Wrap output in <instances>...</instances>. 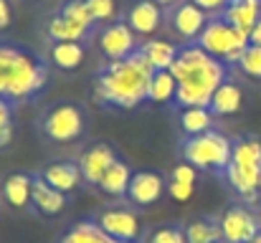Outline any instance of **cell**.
Segmentation results:
<instances>
[{"label": "cell", "mask_w": 261, "mask_h": 243, "mask_svg": "<svg viewBox=\"0 0 261 243\" xmlns=\"http://www.w3.org/2000/svg\"><path fill=\"white\" fill-rule=\"evenodd\" d=\"M170 74L177 81L175 104L188 106H208L213 91L226 81V64L205 53L198 43L177 51V59L170 66Z\"/></svg>", "instance_id": "cell-1"}, {"label": "cell", "mask_w": 261, "mask_h": 243, "mask_svg": "<svg viewBox=\"0 0 261 243\" xmlns=\"http://www.w3.org/2000/svg\"><path fill=\"white\" fill-rule=\"evenodd\" d=\"M155 69L147 64V59L135 51L132 56L122 61H109L104 71L96 79V99L101 104L117 106V109H135L142 101H147L150 81Z\"/></svg>", "instance_id": "cell-2"}, {"label": "cell", "mask_w": 261, "mask_h": 243, "mask_svg": "<svg viewBox=\"0 0 261 243\" xmlns=\"http://www.w3.org/2000/svg\"><path fill=\"white\" fill-rule=\"evenodd\" d=\"M48 69L41 59L23 48L0 46V96L28 99L43 89Z\"/></svg>", "instance_id": "cell-3"}, {"label": "cell", "mask_w": 261, "mask_h": 243, "mask_svg": "<svg viewBox=\"0 0 261 243\" xmlns=\"http://www.w3.org/2000/svg\"><path fill=\"white\" fill-rule=\"evenodd\" d=\"M226 177L231 182V187L254 200L256 193L261 190V142L249 137V140H239L233 145V155L226 167Z\"/></svg>", "instance_id": "cell-4"}, {"label": "cell", "mask_w": 261, "mask_h": 243, "mask_svg": "<svg viewBox=\"0 0 261 243\" xmlns=\"http://www.w3.org/2000/svg\"><path fill=\"white\" fill-rule=\"evenodd\" d=\"M233 155V142L221 132H203L198 137H188L182 145V157L195 170H216L226 172Z\"/></svg>", "instance_id": "cell-5"}, {"label": "cell", "mask_w": 261, "mask_h": 243, "mask_svg": "<svg viewBox=\"0 0 261 243\" xmlns=\"http://www.w3.org/2000/svg\"><path fill=\"white\" fill-rule=\"evenodd\" d=\"M198 46L218 61L239 64L241 53L249 48V36L241 33L239 28H233L223 18H211L205 23L203 33L198 36Z\"/></svg>", "instance_id": "cell-6"}, {"label": "cell", "mask_w": 261, "mask_h": 243, "mask_svg": "<svg viewBox=\"0 0 261 243\" xmlns=\"http://www.w3.org/2000/svg\"><path fill=\"white\" fill-rule=\"evenodd\" d=\"M43 132L56 142H74L84 132V114L74 104H59L43 119Z\"/></svg>", "instance_id": "cell-7"}, {"label": "cell", "mask_w": 261, "mask_h": 243, "mask_svg": "<svg viewBox=\"0 0 261 243\" xmlns=\"http://www.w3.org/2000/svg\"><path fill=\"white\" fill-rule=\"evenodd\" d=\"M99 48L109 61H122L137 51V38L135 31L127 23H112L101 31L99 36Z\"/></svg>", "instance_id": "cell-8"}, {"label": "cell", "mask_w": 261, "mask_h": 243, "mask_svg": "<svg viewBox=\"0 0 261 243\" xmlns=\"http://www.w3.org/2000/svg\"><path fill=\"white\" fill-rule=\"evenodd\" d=\"M218 226H221L223 243H249L261 231L256 218L246 208H228L221 215Z\"/></svg>", "instance_id": "cell-9"}, {"label": "cell", "mask_w": 261, "mask_h": 243, "mask_svg": "<svg viewBox=\"0 0 261 243\" xmlns=\"http://www.w3.org/2000/svg\"><path fill=\"white\" fill-rule=\"evenodd\" d=\"M99 228L119 243H135L140 238V221L135 213L124 210V208H112V210H104L99 215Z\"/></svg>", "instance_id": "cell-10"}, {"label": "cell", "mask_w": 261, "mask_h": 243, "mask_svg": "<svg viewBox=\"0 0 261 243\" xmlns=\"http://www.w3.org/2000/svg\"><path fill=\"white\" fill-rule=\"evenodd\" d=\"M208 20H211L208 13L200 10V8H198L195 3H190V0H182L180 5H175L173 13H170V25H173V31L180 38H185V41H198V36L203 33V28H205Z\"/></svg>", "instance_id": "cell-11"}, {"label": "cell", "mask_w": 261, "mask_h": 243, "mask_svg": "<svg viewBox=\"0 0 261 243\" xmlns=\"http://www.w3.org/2000/svg\"><path fill=\"white\" fill-rule=\"evenodd\" d=\"M127 25L140 36H152L163 25V8L155 0H137L127 13Z\"/></svg>", "instance_id": "cell-12"}, {"label": "cell", "mask_w": 261, "mask_h": 243, "mask_svg": "<svg viewBox=\"0 0 261 243\" xmlns=\"http://www.w3.org/2000/svg\"><path fill=\"white\" fill-rule=\"evenodd\" d=\"M117 162V155L109 145H94L84 152V157L79 162V170H82V177L91 182V185H99V180L104 177V172Z\"/></svg>", "instance_id": "cell-13"}, {"label": "cell", "mask_w": 261, "mask_h": 243, "mask_svg": "<svg viewBox=\"0 0 261 243\" xmlns=\"http://www.w3.org/2000/svg\"><path fill=\"white\" fill-rule=\"evenodd\" d=\"M165 190V182L158 172H150V170H142V172H135L132 175V182H129V190L127 195L137 203V205H152L160 200Z\"/></svg>", "instance_id": "cell-14"}, {"label": "cell", "mask_w": 261, "mask_h": 243, "mask_svg": "<svg viewBox=\"0 0 261 243\" xmlns=\"http://www.w3.org/2000/svg\"><path fill=\"white\" fill-rule=\"evenodd\" d=\"M221 18L249 36L251 28L261 20V0H231L221 13Z\"/></svg>", "instance_id": "cell-15"}, {"label": "cell", "mask_w": 261, "mask_h": 243, "mask_svg": "<svg viewBox=\"0 0 261 243\" xmlns=\"http://www.w3.org/2000/svg\"><path fill=\"white\" fill-rule=\"evenodd\" d=\"M31 203L41 215H59L66 205V195L56 187H51L41 175L33 177V193H31Z\"/></svg>", "instance_id": "cell-16"}, {"label": "cell", "mask_w": 261, "mask_h": 243, "mask_svg": "<svg viewBox=\"0 0 261 243\" xmlns=\"http://www.w3.org/2000/svg\"><path fill=\"white\" fill-rule=\"evenodd\" d=\"M41 177H43L51 187H56V190H61V193L66 195V193H71V190L79 187V182H82V170H79V165H74V162H54V165H48V167L41 172Z\"/></svg>", "instance_id": "cell-17"}, {"label": "cell", "mask_w": 261, "mask_h": 243, "mask_svg": "<svg viewBox=\"0 0 261 243\" xmlns=\"http://www.w3.org/2000/svg\"><path fill=\"white\" fill-rule=\"evenodd\" d=\"M241 101H244V94H241V86L233 84V81H223L213 96H211V104L208 109L213 112V117H231L241 109Z\"/></svg>", "instance_id": "cell-18"}, {"label": "cell", "mask_w": 261, "mask_h": 243, "mask_svg": "<svg viewBox=\"0 0 261 243\" xmlns=\"http://www.w3.org/2000/svg\"><path fill=\"white\" fill-rule=\"evenodd\" d=\"M31 193H33V177L23 172H13L3 180V195L13 208H25L31 205Z\"/></svg>", "instance_id": "cell-19"}, {"label": "cell", "mask_w": 261, "mask_h": 243, "mask_svg": "<svg viewBox=\"0 0 261 243\" xmlns=\"http://www.w3.org/2000/svg\"><path fill=\"white\" fill-rule=\"evenodd\" d=\"M137 51L147 59V64L155 71H170L173 61L177 59V48L170 41H145Z\"/></svg>", "instance_id": "cell-20"}, {"label": "cell", "mask_w": 261, "mask_h": 243, "mask_svg": "<svg viewBox=\"0 0 261 243\" xmlns=\"http://www.w3.org/2000/svg\"><path fill=\"white\" fill-rule=\"evenodd\" d=\"M132 170H129V165L122 160H117L107 172H104V177L99 180V187L107 193V195H124L127 190H129V182H132Z\"/></svg>", "instance_id": "cell-21"}, {"label": "cell", "mask_w": 261, "mask_h": 243, "mask_svg": "<svg viewBox=\"0 0 261 243\" xmlns=\"http://www.w3.org/2000/svg\"><path fill=\"white\" fill-rule=\"evenodd\" d=\"M213 127V112L208 106H188L180 114V129L188 137H198L203 132H211Z\"/></svg>", "instance_id": "cell-22"}, {"label": "cell", "mask_w": 261, "mask_h": 243, "mask_svg": "<svg viewBox=\"0 0 261 243\" xmlns=\"http://www.w3.org/2000/svg\"><path fill=\"white\" fill-rule=\"evenodd\" d=\"M51 61L64 69V71H74L82 66L84 61V46L79 41H61V43H54L51 48Z\"/></svg>", "instance_id": "cell-23"}, {"label": "cell", "mask_w": 261, "mask_h": 243, "mask_svg": "<svg viewBox=\"0 0 261 243\" xmlns=\"http://www.w3.org/2000/svg\"><path fill=\"white\" fill-rule=\"evenodd\" d=\"M87 33H89V28L79 25L71 18H66L64 13L54 15L51 23H48V36L56 43H61V41H82V38H87Z\"/></svg>", "instance_id": "cell-24"}, {"label": "cell", "mask_w": 261, "mask_h": 243, "mask_svg": "<svg viewBox=\"0 0 261 243\" xmlns=\"http://www.w3.org/2000/svg\"><path fill=\"white\" fill-rule=\"evenodd\" d=\"M175 91H177V81L170 71H155L150 81V91H147V101L152 104H165L173 101Z\"/></svg>", "instance_id": "cell-25"}, {"label": "cell", "mask_w": 261, "mask_h": 243, "mask_svg": "<svg viewBox=\"0 0 261 243\" xmlns=\"http://www.w3.org/2000/svg\"><path fill=\"white\" fill-rule=\"evenodd\" d=\"M61 243H119L114 241V238H109L101 228H99V223H94V221H87V223H79V226H74L64 238Z\"/></svg>", "instance_id": "cell-26"}, {"label": "cell", "mask_w": 261, "mask_h": 243, "mask_svg": "<svg viewBox=\"0 0 261 243\" xmlns=\"http://www.w3.org/2000/svg\"><path fill=\"white\" fill-rule=\"evenodd\" d=\"M188 243H221V226L213 221H195L185 228Z\"/></svg>", "instance_id": "cell-27"}, {"label": "cell", "mask_w": 261, "mask_h": 243, "mask_svg": "<svg viewBox=\"0 0 261 243\" xmlns=\"http://www.w3.org/2000/svg\"><path fill=\"white\" fill-rule=\"evenodd\" d=\"M239 69H241L246 76L261 79V46H249V48L241 53Z\"/></svg>", "instance_id": "cell-28"}, {"label": "cell", "mask_w": 261, "mask_h": 243, "mask_svg": "<svg viewBox=\"0 0 261 243\" xmlns=\"http://www.w3.org/2000/svg\"><path fill=\"white\" fill-rule=\"evenodd\" d=\"M66 18H71V20H76L79 25H84L91 31V25H94V18H91V13H89L87 8V0H71L64 10H61Z\"/></svg>", "instance_id": "cell-29"}, {"label": "cell", "mask_w": 261, "mask_h": 243, "mask_svg": "<svg viewBox=\"0 0 261 243\" xmlns=\"http://www.w3.org/2000/svg\"><path fill=\"white\" fill-rule=\"evenodd\" d=\"M87 8L91 13V18H94V23L96 20H112L114 13H117L114 0H87Z\"/></svg>", "instance_id": "cell-30"}, {"label": "cell", "mask_w": 261, "mask_h": 243, "mask_svg": "<svg viewBox=\"0 0 261 243\" xmlns=\"http://www.w3.org/2000/svg\"><path fill=\"white\" fill-rule=\"evenodd\" d=\"M147 243H188V238H185V231H180L175 226H165V228L152 231Z\"/></svg>", "instance_id": "cell-31"}, {"label": "cell", "mask_w": 261, "mask_h": 243, "mask_svg": "<svg viewBox=\"0 0 261 243\" xmlns=\"http://www.w3.org/2000/svg\"><path fill=\"white\" fill-rule=\"evenodd\" d=\"M193 190H195V185L193 182H170L168 185V193H170V198L177 200V203H185V200H190L193 198Z\"/></svg>", "instance_id": "cell-32"}, {"label": "cell", "mask_w": 261, "mask_h": 243, "mask_svg": "<svg viewBox=\"0 0 261 243\" xmlns=\"http://www.w3.org/2000/svg\"><path fill=\"white\" fill-rule=\"evenodd\" d=\"M195 177H198V172H195V167H193L190 162H180V165H175V170H173L175 182H193V185H195Z\"/></svg>", "instance_id": "cell-33"}, {"label": "cell", "mask_w": 261, "mask_h": 243, "mask_svg": "<svg viewBox=\"0 0 261 243\" xmlns=\"http://www.w3.org/2000/svg\"><path fill=\"white\" fill-rule=\"evenodd\" d=\"M190 3H195V5H198L200 10H205L208 15H211V13L216 15V13H223L231 0H190Z\"/></svg>", "instance_id": "cell-34"}, {"label": "cell", "mask_w": 261, "mask_h": 243, "mask_svg": "<svg viewBox=\"0 0 261 243\" xmlns=\"http://www.w3.org/2000/svg\"><path fill=\"white\" fill-rule=\"evenodd\" d=\"M10 119H13V106L5 96H0V129L10 127Z\"/></svg>", "instance_id": "cell-35"}, {"label": "cell", "mask_w": 261, "mask_h": 243, "mask_svg": "<svg viewBox=\"0 0 261 243\" xmlns=\"http://www.w3.org/2000/svg\"><path fill=\"white\" fill-rule=\"evenodd\" d=\"M10 18H13V13H10L8 0H0V31H5L10 25Z\"/></svg>", "instance_id": "cell-36"}, {"label": "cell", "mask_w": 261, "mask_h": 243, "mask_svg": "<svg viewBox=\"0 0 261 243\" xmlns=\"http://www.w3.org/2000/svg\"><path fill=\"white\" fill-rule=\"evenodd\" d=\"M249 46H261V20L251 28V33H249Z\"/></svg>", "instance_id": "cell-37"}, {"label": "cell", "mask_w": 261, "mask_h": 243, "mask_svg": "<svg viewBox=\"0 0 261 243\" xmlns=\"http://www.w3.org/2000/svg\"><path fill=\"white\" fill-rule=\"evenodd\" d=\"M10 140H13V124H10V127H5V129H0V147L10 145Z\"/></svg>", "instance_id": "cell-38"}, {"label": "cell", "mask_w": 261, "mask_h": 243, "mask_svg": "<svg viewBox=\"0 0 261 243\" xmlns=\"http://www.w3.org/2000/svg\"><path fill=\"white\" fill-rule=\"evenodd\" d=\"M160 8H175V5H180L182 0H155Z\"/></svg>", "instance_id": "cell-39"}, {"label": "cell", "mask_w": 261, "mask_h": 243, "mask_svg": "<svg viewBox=\"0 0 261 243\" xmlns=\"http://www.w3.org/2000/svg\"><path fill=\"white\" fill-rule=\"evenodd\" d=\"M249 243H261V231H259V233H256V236H254V238H251Z\"/></svg>", "instance_id": "cell-40"}, {"label": "cell", "mask_w": 261, "mask_h": 243, "mask_svg": "<svg viewBox=\"0 0 261 243\" xmlns=\"http://www.w3.org/2000/svg\"><path fill=\"white\" fill-rule=\"evenodd\" d=\"M259 208H261V198H259Z\"/></svg>", "instance_id": "cell-41"}]
</instances>
